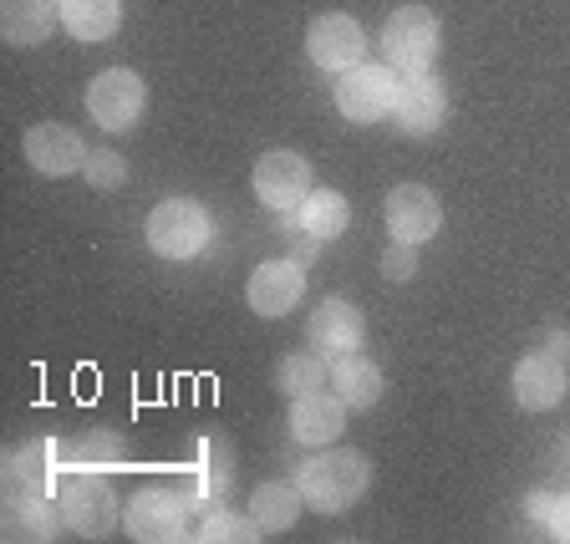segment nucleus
I'll return each instance as SVG.
<instances>
[{
  "instance_id": "f257e3e1",
  "label": "nucleus",
  "mask_w": 570,
  "mask_h": 544,
  "mask_svg": "<svg viewBox=\"0 0 570 544\" xmlns=\"http://www.w3.org/2000/svg\"><path fill=\"white\" fill-rule=\"evenodd\" d=\"M296 484H301V498H306L311 510L342 514V510H352L356 498H362V488L372 484V468L362 453L332 448V453H316V458L296 474Z\"/></svg>"
},
{
  "instance_id": "f03ea898",
  "label": "nucleus",
  "mask_w": 570,
  "mask_h": 544,
  "mask_svg": "<svg viewBox=\"0 0 570 544\" xmlns=\"http://www.w3.org/2000/svg\"><path fill=\"white\" fill-rule=\"evenodd\" d=\"M382 57H387L392 71H403V77L428 71L433 57H439V16L428 11V6L392 11L387 26H382Z\"/></svg>"
},
{
  "instance_id": "7ed1b4c3",
  "label": "nucleus",
  "mask_w": 570,
  "mask_h": 544,
  "mask_svg": "<svg viewBox=\"0 0 570 544\" xmlns=\"http://www.w3.org/2000/svg\"><path fill=\"white\" fill-rule=\"evenodd\" d=\"M209 239H214V219L194 199H164L148 214V245L164 260H194Z\"/></svg>"
},
{
  "instance_id": "20e7f679",
  "label": "nucleus",
  "mask_w": 570,
  "mask_h": 544,
  "mask_svg": "<svg viewBox=\"0 0 570 544\" xmlns=\"http://www.w3.org/2000/svg\"><path fill=\"white\" fill-rule=\"evenodd\" d=\"M397 71L392 67H352L342 71V82H336V107H342L346 122H377L392 112V102H397Z\"/></svg>"
},
{
  "instance_id": "39448f33",
  "label": "nucleus",
  "mask_w": 570,
  "mask_h": 544,
  "mask_svg": "<svg viewBox=\"0 0 570 544\" xmlns=\"http://www.w3.org/2000/svg\"><path fill=\"white\" fill-rule=\"evenodd\" d=\"M87 112H92L97 128L107 132H122L138 122L142 112V77L128 67H112V71H97L92 87H87Z\"/></svg>"
},
{
  "instance_id": "423d86ee",
  "label": "nucleus",
  "mask_w": 570,
  "mask_h": 544,
  "mask_svg": "<svg viewBox=\"0 0 570 544\" xmlns=\"http://www.w3.org/2000/svg\"><path fill=\"white\" fill-rule=\"evenodd\" d=\"M306 51L321 71H336V77H342V71L362 67V57H367V31L342 11L316 16L311 31H306Z\"/></svg>"
},
{
  "instance_id": "0eeeda50",
  "label": "nucleus",
  "mask_w": 570,
  "mask_h": 544,
  "mask_svg": "<svg viewBox=\"0 0 570 544\" xmlns=\"http://www.w3.org/2000/svg\"><path fill=\"white\" fill-rule=\"evenodd\" d=\"M128 534L142 544H164L189 534V498H178L174 488H142L128 504Z\"/></svg>"
},
{
  "instance_id": "6e6552de",
  "label": "nucleus",
  "mask_w": 570,
  "mask_h": 544,
  "mask_svg": "<svg viewBox=\"0 0 570 544\" xmlns=\"http://www.w3.org/2000/svg\"><path fill=\"white\" fill-rule=\"evenodd\" d=\"M387 229L392 239H403V245H423L443 229V204L433 189L423 184H397L387 194Z\"/></svg>"
},
{
  "instance_id": "1a4fd4ad",
  "label": "nucleus",
  "mask_w": 570,
  "mask_h": 544,
  "mask_svg": "<svg viewBox=\"0 0 570 544\" xmlns=\"http://www.w3.org/2000/svg\"><path fill=\"white\" fill-rule=\"evenodd\" d=\"M118 520V504H112V488L97 474H71L61 484V524L77 534H107Z\"/></svg>"
},
{
  "instance_id": "9d476101",
  "label": "nucleus",
  "mask_w": 570,
  "mask_h": 544,
  "mask_svg": "<svg viewBox=\"0 0 570 544\" xmlns=\"http://www.w3.org/2000/svg\"><path fill=\"white\" fill-rule=\"evenodd\" d=\"M306 336L326 362H342V356H352L356 346H362L367 326H362V310H356L352 300H321V306L311 310Z\"/></svg>"
},
{
  "instance_id": "9b49d317",
  "label": "nucleus",
  "mask_w": 570,
  "mask_h": 544,
  "mask_svg": "<svg viewBox=\"0 0 570 544\" xmlns=\"http://www.w3.org/2000/svg\"><path fill=\"white\" fill-rule=\"evenodd\" d=\"M255 194L271 209H296L311 194V164L301 154H265L255 164Z\"/></svg>"
},
{
  "instance_id": "f8f14e48",
  "label": "nucleus",
  "mask_w": 570,
  "mask_h": 544,
  "mask_svg": "<svg viewBox=\"0 0 570 544\" xmlns=\"http://www.w3.org/2000/svg\"><path fill=\"white\" fill-rule=\"evenodd\" d=\"M443 112H449V92H443L439 77H428V71H417V77H407V82L397 87L392 118H397V128H403V132L423 138V132H433V128L443 122Z\"/></svg>"
},
{
  "instance_id": "ddd939ff",
  "label": "nucleus",
  "mask_w": 570,
  "mask_h": 544,
  "mask_svg": "<svg viewBox=\"0 0 570 544\" xmlns=\"http://www.w3.org/2000/svg\"><path fill=\"white\" fill-rule=\"evenodd\" d=\"M26 164H31L36 174L61 178V174H77V168L87 164V148H82V138H77L71 128L36 122V128L26 132Z\"/></svg>"
},
{
  "instance_id": "4468645a",
  "label": "nucleus",
  "mask_w": 570,
  "mask_h": 544,
  "mask_svg": "<svg viewBox=\"0 0 570 544\" xmlns=\"http://www.w3.org/2000/svg\"><path fill=\"white\" fill-rule=\"evenodd\" d=\"M514 397L530 413H550V407L566 397V356L556 352H534L514 367Z\"/></svg>"
},
{
  "instance_id": "2eb2a0df",
  "label": "nucleus",
  "mask_w": 570,
  "mask_h": 544,
  "mask_svg": "<svg viewBox=\"0 0 570 544\" xmlns=\"http://www.w3.org/2000/svg\"><path fill=\"white\" fill-rule=\"evenodd\" d=\"M301 296H306V270L291 260H265L249 275V310L255 316H285Z\"/></svg>"
},
{
  "instance_id": "dca6fc26",
  "label": "nucleus",
  "mask_w": 570,
  "mask_h": 544,
  "mask_svg": "<svg viewBox=\"0 0 570 544\" xmlns=\"http://www.w3.org/2000/svg\"><path fill=\"white\" fill-rule=\"evenodd\" d=\"M346 427V403L342 397H326V392H306L291 407V438L306 443V448H321V443H336Z\"/></svg>"
},
{
  "instance_id": "f3484780",
  "label": "nucleus",
  "mask_w": 570,
  "mask_h": 544,
  "mask_svg": "<svg viewBox=\"0 0 570 544\" xmlns=\"http://www.w3.org/2000/svg\"><path fill=\"white\" fill-rule=\"evenodd\" d=\"M11 494H51L57 488V443H26L6 463Z\"/></svg>"
},
{
  "instance_id": "a211bd4d",
  "label": "nucleus",
  "mask_w": 570,
  "mask_h": 544,
  "mask_svg": "<svg viewBox=\"0 0 570 544\" xmlns=\"http://www.w3.org/2000/svg\"><path fill=\"white\" fill-rule=\"evenodd\" d=\"M57 6L51 0H6L0 6V31L11 47H36V41H47L51 26H57Z\"/></svg>"
},
{
  "instance_id": "6ab92c4d",
  "label": "nucleus",
  "mask_w": 570,
  "mask_h": 544,
  "mask_svg": "<svg viewBox=\"0 0 570 544\" xmlns=\"http://www.w3.org/2000/svg\"><path fill=\"white\" fill-rule=\"evenodd\" d=\"M57 11H61V26H67L77 41H87V47H92V41H107L122 21L118 0H61Z\"/></svg>"
},
{
  "instance_id": "aec40b11",
  "label": "nucleus",
  "mask_w": 570,
  "mask_h": 544,
  "mask_svg": "<svg viewBox=\"0 0 570 544\" xmlns=\"http://www.w3.org/2000/svg\"><path fill=\"white\" fill-rule=\"evenodd\" d=\"M332 392L336 397H342L346 407H372L382 397V372L372 367L367 356H342V362H336L332 367Z\"/></svg>"
},
{
  "instance_id": "412c9836",
  "label": "nucleus",
  "mask_w": 570,
  "mask_h": 544,
  "mask_svg": "<svg viewBox=\"0 0 570 544\" xmlns=\"http://www.w3.org/2000/svg\"><path fill=\"white\" fill-rule=\"evenodd\" d=\"M301 504H306V498H301V484H265V488H255V498H249V520L261 524L265 534H281L296 524Z\"/></svg>"
},
{
  "instance_id": "4be33fe9",
  "label": "nucleus",
  "mask_w": 570,
  "mask_h": 544,
  "mask_svg": "<svg viewBox=\"0 0 570 544\" xmlns=\"http://www.w3.org/2000/svg\"><path fill=\"white\" fill-rule=\"evenodd\" d=\"M296 225L306 229L311 239H336L346 229V199L332 189H311L306 199L296 204Z\"/></svg>"
},
{
  "instance_id": "5701e85b",
  "label": "nucleus",
  "mask_w": 570,
  "mask_h": 544,
  "mask_svg": "<svg viewBox=\"0 0 570 544\" xmlns=\"http://www.w3.org/2000/svg\"><path fill=\"white\" fill-rule=\"evenodd\" d=\"M51 524H57V514H51L47 494H11V504H6V534L11 540H51Z\"/></svg>"
},
{
  "instance_id": "b1692460",
  "label": "nucleus",
  "mask_w": 570,
  "mask_h": 544,
  "mask_svg": "<svg viewBox=\"0 0 570 544\" xmlns=\"http://www.w3.org/2000/svg\"><path fill=\"white\" fill-rule=\"evenodd\" d=\"M326 362L321 356H285L281 362V387L291 392V397H306V392H321L326 387Z\"/></svg>"
},
{
  "instance_id": "393cba45",
  "label": "nucleus",
  "mask_w": 570,
  "mask_h": 544,
  "mask_svg": "<svg viewBox=\"0 0 570 544\" xmlns=\"http://www.w3.org/2000/svg\"><path fill=\"white\" fill-rule=\"evenodd\" d=\"M199 540H255V534H265L255 520H239V514H204L199 520Z\"/></svg>"
},
{
  "instance_id": "a878e982",
  "label": "nucleus",
  "mask_w": 570,
  "mask_h": 544,
  "mask_svg": "<svg viewBox=\"0 0 570 544\" xmlns=\"http://www.w3.org/2000/svg\"><path fill=\"white\" fill-rule=\"evenodd\" d=\"M82 168H87V184H97V189H118L122 174H128V168H122V158L107 154V148H102V154H87Z\"/></svg>"
},
{
  "instance_id": "bb28decb",
  "label": "nucleus",
  "mask_w": 570,
  "mask_h": 544,
  "mask_svg": "<svg viewBox=\"0 0 570 544\" xmlns=\"http://www.w3.org/2000/svg\"><path fill=\"white\" fill-rule=\"evenodd\" d=\"M413 265H417V255H413V245H403V239L382 255V275H387V280H407V275H413Z\"/></svg>"
},
{
  "instance_id": "cd10ccee",
  "label": "nucleus",
  "mask_w": 570,
  "mask_h": 544,
  "mask_svg": "<svg viewBox=\"0 0 570 544\" xmlns=\"http://www.w3.org/2000/svg\"><path fill=\"white\" fill-rule=\"evenodd\" d=\"M550 534L570 544V494H560V498H556V514H550Z\"/></svg>"
},
{
  "instance_id": "c85d7f7f",
  "label": "nucleus",
  "mask_w": 570,
  "mask_h": 544,
  "mask_svg": "<svg viewBox=\"0 0 570 544\" xmlns=\"http://www.w3.org/2000/svg\"><path fill=\"white\" fill-rule=\"evenodd\" d=\"M524 510H530V520H534V524H546V530H550V514H556V494H534L530 504H524Z\"/></svg>"
}]
</instances>
